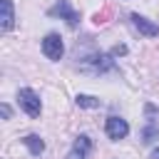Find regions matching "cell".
I'll return each instance as SVG.
<instances>
[{"mask_svg": "<svg viewBox=\"0 0 159 159\" xmlns=\"http://www.w3.org/2000/svg\"><path fill=\"white\" fill-rule=\"evenodd\" d=\"M17 102H20V107H22L30 117H40V112H42V102H40V97H37L30 87H25V89L17 92Z\"/></svg>", "mask_w": 159, "mask_h": 159, "instance_id": "6da1fadb", "label": "cell"}, {"mask_svg": "<svg viewBox=\"0 0 159 159\" xmlns=\"http://www.w3.org/2000/svg\"><path fill=\"white\" fill-rule=\"evenodd\" d=\"M42 52H45V57H47V60H60V57H62V52H65L62 37H60V35H55V32H50V35L42 40Z\"/></svg>", "mask_w": 159, "mask_h": 159, "instance_id": "7a4b0ae2", "label": "cell"}, {"mask_svg": "<svg viewBox=\"0 0 159 159\" xmlns=\"http://www.w3.org/2000/svg\"><path fill=\"white\" fill-rule=\"evenodd\" d=\"M50 15H60V17H65L70 27H77V22H80V15H77V12L70 7V2H67V0L55 2V5L50 7Z\"/></svg>", "mask_w": 159, "mask_h": 159, "instance_id": "3957f363", "label": "cell"}, {"mask_svg": "<svg viewBox=\"0 0 159 159\" xmlns=\"http://www.w3.org/2000/svg\"><path fill=\"white\" fill-rule=\"evenodd\" d=\"M129 134V124L119 117H109L107 119V137L109 139H124Z\"/></svg>", "mask_w": 159, "mask_h": 159, "instance_id": "277c9868", "label": "cell"}, {"mask_svg": "<svg viewBox=\"0 0 159 159\" xmlns=\"http://www.w3.org/2000/svg\"><path fill=\"white\" fill-rule=\"evenodd\" d=\"M132 25L142 32V35H147V37H157L159 35V25H154V22H149L147 17H142V15H132Z\"/></svg>", "mask_w": 159, "mask_h": 159, "instance_id": "5b68a950", "label": "cell"}, {"mask_svg": "<svg viewBox=\"0 0 159 159\" xmlns=\"http://www.w3.org/2000/svg\"><path fill=\"white\" fill-rule=\"evenodd\" d=\"M0 7H2V22H0V27L2 30H10L12 25H15V10H12V0H0Z\"/></svg>", "mask_w": 159, "mask_h": 159, "instance_id": "8992f818", "label": "cell"}, {"mask_svg": "<svg viewBox=\"0 0 159 159\" xmlns=\"http://www.w3.org/2000/svg\"><path fill=\"white\" fill-rule=\"evenodd\" d=\"M22 142H25V147H27L32 154H42V152H45V142H42L37 134H27Z\"/></svg>", "mask_w": 159, "mask_h": 159, "instance_id": "52a82bcc", "label": "cell"}, {"mask_svg": "<svg viewBox=\"0 0 159 159\" xmlns=\"http://www.w3.org/2000/svg\"><path fill=\"white\" fill-rule=\"evenodd\" d=\"M154 139H159V127H157L154 122H149V124L144 127V132H142V142H144V144H152Z\"/></svg>", "mask_w": 159, "mask_h": 159, "instance_id": "ba28073f", "label": "cell"}, {"mask_svg": "<svg viewBox=\"0 0 159 159\" xmlns=\"http://www.w3.org/2000/svg\"><path fill=\"white\" fill-rule=\"evenodd\" d=\"M75 102H77V107H87V109L99 107V99H97V97H89V94H77Z\"/></svg>", "mask_w": 159, "mask_h": 159, "instance_id": "9c48e42d", "label": "cell"}, {"mask_svg": "<svg viewBox=\"0 0 159 159\" xmlns=\"http://www.w3.org/2000/svg\"><path fill=\"white\" fill-rule=\"evenodd\" d=\"M89 149H92V142H89V137H84V134H82V137H77V139H75V152H80V154H87Z\"/></svg>", "mask_w": 159, "mask_h": 159, "instance_id": "30bf717a", "label": "cell"}, {"mask_svg": "<svg viewBox=\"0 0 159 159\" xmlns=\"http://www.w3.org/2000/svg\"><path fill=\"white\" fill-rule=\"evenodd\" d=\"M144 112H147L149 122H154V117H157V107H154V104H147V107H144Z\"/></svg>", "mask_w": 159, "mask_h": 159, "instance_id": "8fae6325", "label": "cell"}, {"mask_svg": "<svg viewBox=\"0 0 159 159\" xmlns=\"http://www.w3.org/2000/svg\"><path fill=\"white\" fill-rule=\"evenodd\" d=\"M67 159H84V154H80V152H75V149H72V152L67 154Z\"/></svg>", "mask_w": 159, "mask_h": 159, "instance_id": "7c38bea8", "label": "cell"}, {"mask_svg": "<svg viewBox=\"0 0 159 159\" xmlns=\"http://www.w3.org/2000/svg\"><path fill=\"white\" fill-rule=\"evenodd\" d=\"M124 52H127V47H124V45H119V47H114V50H112V55H124Z\"/></svg>", "mask_w": 159, "mask_h": 159, "instance_id": "4fadbf2b", "label": "cell"}, {"mask_svg": "<svg viewBox=\"0 0 159 159\" xmlns=\"http://www.w3.org/2000/svg\"><path fill=\"white\" fill-rule=\"evenodd\" d=\"M0 112H2V117H5V119L10 117V107H7V104H2V107H0Z\"/></svg>", "mask_w": 159, "mask_h": 159, "instance_id": "5bb4252c", "label": "cell"}, {"mask_svg": "<svg viewBox=\"0 0 159 159\" xmlns=\"http://www.w3.org/2000/svg\"><path fill=\"white\" fill-rule=\"evenodd\" d=\"M152 159H159V149H154V152H152Z\"/></svg>", "mask_w": 159, "mask_h": 159, "instance_id": "9a60e30c", "label": "cell"}]
</instances>
